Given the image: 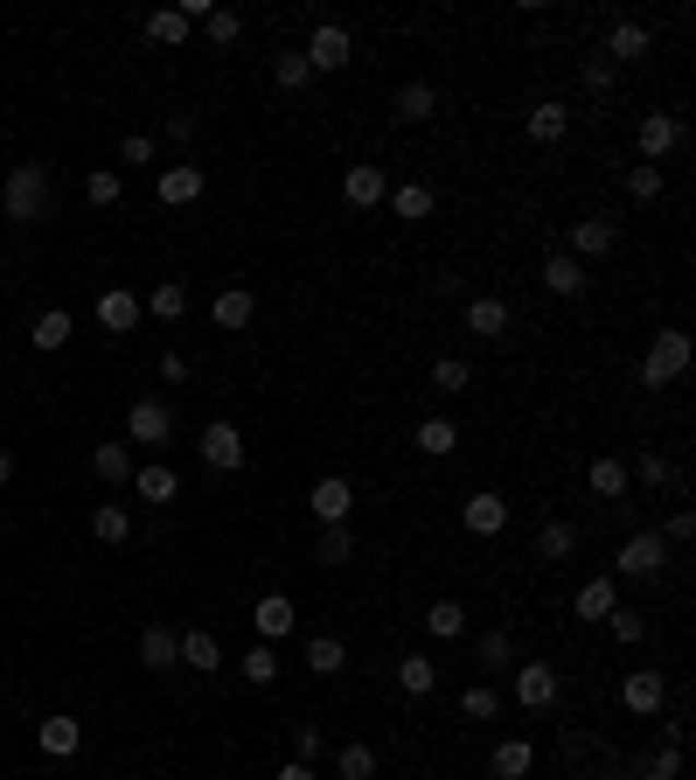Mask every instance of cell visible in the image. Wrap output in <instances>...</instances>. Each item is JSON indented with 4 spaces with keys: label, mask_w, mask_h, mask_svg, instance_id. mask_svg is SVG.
<instances>
[{
    "label": "cell",
    "mask_w": 696,
    "mask_h": 780,
    "mask_svg": "<svg viewBox=\"0 0 696 780\" xmlns=\"http://www.w3.org/2000/svg\"><path fill=\"white\" fill-rule=\"evenodd\" d=\"M467 384H474V370H467L460 356H439V363H432V391L453 397V391H467Z\"/></svg>",
    "instance_id": "cell-45"
},
{
    "label": "cell",
    "mask_w": 696,
    "mask_h": 780,
    "mask_svg": "<svg viewBox=\"0 0 696 780\" xmlns=\"http://www.w3.org/2000/svg\"><path fill=\"white\" fill-rule=\"evenodd\" d=\"M460 711H467V718H487V725H495V711H502V690H495V683H474V690L460 697Z\"/></svg>",
    "instance_id": "cell-48"
},
{
    "label": "cell",
    "mask_w": 696,
    "mask_h": 780,
    "mask_svg": "<svg viewBox=\"0 0 696 780\" xmlns=\"http://www.w3.org/2000/svg\"><path fill=\"white\" fill-rule=\"evenodd\" d=\"M411 446H418L425 461H446V453L460 446V426H453V418H425V426L411 432Z\"/></svg>",
    "instance_id": "cell-27"
},
{
    "label": "cell",
    "mask_w": 696,
    "mask_h": 780,
    "mask_svg": "<svg viewBox=\"0 0 696 780\" xmlns=\"http://www.w3.org/2000/svg\"><path fill=\"white\" fill-rule=\"evenodd\" d=\"M91 474L111 481V488H126V481H133V453H126V446H91Z\"/></svg>",
    "instance_id": "cell-34"
},
{
    "label": "cell",
    "mask_w": 696,
    "mask_h": 780,
    "mask_svg": "<svg viewBox=\"0 0 696 780\" xmlns=\"http://www.w3.org/2000/svg\"><path fill=\"white\" fill-rule=\"evenodd\" d=\"M272 780H321V773H314V767H299V759H286V767H279Z\"/></svg>",
    "instance_id": "cell-58"
},
{
    "label": "cell",
    "mask_w": 696,
    "mask_h": 780,
    "mask_svg": "<svg viewBox=\"0 0 696 780\" xmlns=\"http://www.w3.org/2000/svg\"><path fill=\"white\" fill-rule=\"evenodd\" d=\"M202 28H210L216 49H231L237 35H244V14H237V8H210V14H202Z\"/></svg>",
    "instance_id": "cell-42"
},
{
    "label": "cell",
    "mask_w": 696,
    "mask_h": 780,
    "mask_svg": "<svg viewBox=\"0 0 696 780\" xmlns=\"http://www.w3.org/2000/svg\"><path fill=\"white\" fill-rule=\"evenodd\" d=\"M237 670H244V683H258V690H266V683H279V655H272V641H258V649L244 655Z\"/></svg>",
    "instance_id": "cell-41"
},
{
    "label": "cell",
    "mask_w": 696,
    "mask_h": 780,
    "mask_svg": "<svg viewBox=\"0 0 696 780\" xmlns=\"http://www.w3.org/2000/svg\"><path fill=\"white\" fill-rule=\"evenodd\" d=\"M84 196H91V209H111L126 196V182H119V167H91L84 175Z\"/></svg>",
    "instance_id": "cell-40"
},
{
    "label": "cell",
    "mask_w": 696,
    "mask_h": 780,
    "mask_svg": "<svg viewBox=\"0 0 696 780\" xmlns=\"http://www.w3.org/2000/svg\"><path fill=\"white\" fill-rule=\"evenodd\" d=\"M460 523L474 529V537H502L509 529V502H502L495 488H481V494H467V509H460Z\"/></svg>",
    "instance_id": "cell-10"
},
{
    "label": "cell",
    "mask_w": 696,
    "mask_h": 780,
    "mask_svg": "<svg viewBox=\"0 0 696 780\" xmlns=\"http://www.w3.org/2000/svg\"><path fill=\"white\" fill-rule=\"evenodd\" d=\"M627 196H634V202H654V196H662V167H634V175H627Z\"/></svg>",
    "instance_id": "cell-52"
},
{
    "label": "cell",
    "mask_w": 696,
    "mask_h": 780,
    "mask_svg": "<svg viewBox=\"0 0 696 780\" xmlns=\"http://www.w3.org/2000/svg\"><path fill=\"white\" fill-rule=\"evenodd\" d=\"M202 188H210V175H202V167H161V182H154V196L167 202V209H188L202 196Z\"/></svg>",
    "instance_id": "cell-15"
},
{
    "label": "cell",
    "mask_w": 696,
    "mask_h": 780,
    "mask_svg": "<svg viewBox=\"0 0 696 780\" xmlns=\"http://www.w3.org/2000/svg\"><path fill=\"white\" fill-rule=\"evenodd\" d=\"M606 627H613V641H627V649H634V641L648 635V620L634 614V606H613V614H606Z\"/></svg>",
    "instance_id": "cell-49"
},
{
    "label": "cell",
    "mask_w": 696,
    "mask_h": 780,
    "mask_svg": "<svg viewBox=\"0 0 696 780\" xmlns=\"http://www.w3.org/2000/svg\"><path fill=\"white\" fill-rule=\"evenodd\" d=\"M98 328H105V335H126V328H140V293H126V287H105V293H98Z\"/></svg>",
    "instance_id": "cell-16"
},
{
    "label": "cell",
    "mask_w": 696,
    "mask_h": 780,
    "mask_svg": "<svg viewBox=\"0 0 696 780\" xmlns=\"http://www.w3.org/2000/svg\"><path fill=\"white\" fill-rule=\"evenodd\" d=\"M70 328H78V321H70L63 307H49L43 321H35V335H28V341H35V349H43V356H56V349H63V341H70Z\"/></svg>",
    "instance_id": "cell-39"
},
{
    "label": "cell",
    "mask_w": 696,
    "mask_h": 780,
    "mask_svg": "<svg viewBox=\"0 0 696 780\" xmlns=\"http://www.w3.org/2000/svg\"><path fill=\"white\" fill-rule=\"evenodd\" d=\"M571 550H578V529H571V523H543V529H536V558H543V564H564Z\"/></svg>",
    "instance_id": "cell-35"
},
{
    "label": "cell",
    "mask_w": 696,
    "mask_h": 780,
    "mask_svg": "<svg viewBox=\"0 0 696 780\" xmlns=\"http://www.w3.org/2000/svg\"><path fill=\"white\" fill-rule=\"evenodd\" d=\"M683 370H689V335H683V328H662V335L648 341V356H641V384L662 391V384H675Z\"/></svg>",
    "instance_id": "cell-2"
},
{
    "label": "cell",
    "mask_w": 696,
    "mask_h": 780,
    "mask_svg": "<svg viewBox=\"0 0 696 780\" xmlns=\"http://www.w3.org/2000/svg\"><path fill=\"white\" fill-rule=\"evenodd\" d=\"M634 474H641L648 488H662V481H675V467L662 461V453H641V461H634Z\"/></svg>",
    "instance_id": "cell-53"
},
{
    "label": "cell",
    "mask_w": 696,
    "mask_h": 780,
    "mask_svg": "<svg viewBox=\"0 0 696 780\" xmlns=\"http://www.w3.org/2000/svg\"><path fill=\"white\" fill-rule=\"evenodd\" d=\"M35 738H43V753H49V759H70V753L84 746V725L56 711V718H43V732H35Z\"/></svg>",
    "instance_id": "cell-25"
},
{
    "label": "cell",
    "mask_w": 696,
    "mask_h": 780,
    "mask_svg": "<svg viewBox=\"0 0 696 780\" xmlns=\"http://www.w3.org/2000/svg\"><path fill=\"white\" fill-rule=\"evenodd\" d=\"M620 703H627L634 718H654L669 703V683H662V670H627V683H620Z\"/></svg>",
    "instance_id": "cell-7"
},
{
    "label": "cell",
    "mask_w": 696,
    "mask_h": 780,
    "mask_svg": "<svg viewBox=\"0 0 696 780\" xmlns=\"http://www.w3.org/2000/svg\"><path fill=\"white\" fill-rule=\"evenodd\" d=\"M425 627H432L439 641H460V635H467V606H460V599H432V606H425Z\"/></svg>",
    "instance_id": "cell-36"
},
{
    "label": "cell",
    "mask_w": 696,
    "mask_h": 780,
    "mask_svg": "<svg viewBox=\"0 0 696 780\" xmlns=\"http://www.w3.org/2000/svg\"><path fill=\"white\" fill-rule=\"evenodd\" d=\"M251 314H258V300L251 293H244V287H223L216 300H210V321H216V328H251Z\"/></svg>",
    "instance_id": "cell-22"
},
{
    "label": "cell",
    "mask_w": 696,
    "mask_h": 780,
    "mask_svg": "<svg viewBox=\"0 0 696 780\" xmlns=\"http://www.w3.org/2000/svg\"><path fill=\"white\" fill-rule=\"evenodd\" d=\"M613 244H620V223L613 217H586V223H571V252H564V258L586 265V258H606Z\"/></svg>",
    "instance_id": "cell-11"
},
{
    "label": "cell",
    "mask_w": 696,
    "mask_h": 780,
    "mask_svg": "<svg viewBox=\"0 0 696 780\" xmlns=\"http://www.w3.org/2000/svg\"><path fill=\"white\" fill-rule=\"evenodd\" d=\"M140 662H146V670H181V635H175V627H146V635H140Z\"/></svg>",
    "instance_id": "cell-24"
},
{
    "label": "cell",
    "mask_w": 696,
    "mask_h": 780,
    "mask_svg": "<svg viewBox=\"0 0 696 780\" xmlns=\"http://www.w3.org/2000/svg\"><path fill=\"white\" fill-rule=\"evenodd\" d=\"M662 564H669V544L654 537V529H634V537L620 544L613 572H620V579H654V572H662Z\"/></svg>",
    "instance_id": "cell-4"
},
{
    "label": "cell",
    "mask_w": 696,
    "mask_h": 780,
    "mask_svg": "<svg viewBox=\"0 0 696 780\" xmlns=\"http://www.w3.org/2000/svg\"><path fill=\"white\" fill-rule=\"evenodd\" d=\"M188 28H196V22H188L181 8H161V14H146V35H154L161 49H181V43H188Z\"/></svg>",
    "instance_id": "cell-37"
},
{
    "label": "cell",
    "mask_w": 696,
    "mask_h": 780,
    "mask_svg": "<svg viewBox=\"0 0 696 780\" xmlns=\"http://www.w3.org/2000/svg\"><path fill=\"white\" fill-rule=\"evenodd\" d=\"M530 767H536V746H530V738H502L495 759H487V773H495V780H530Z\"/></svg>",
    "instance_id": "cell-21"
},
{
    "label": "cell",
    "mask_w": 696,
    "mask_h": 780,
    "mask_svg": "<svg viewBox=\"0 0 696 780\" xmlns=\"http://www.w3.org/2000/svg\"><path fill=\"white\" fill-rule=\"evenodd\" d=\"M613 606H620V579H613V572H599V579H586V585H578L571 614H578V620H606Z\"/></svg>",
    "instance_id": "cell-17"
},
{
    "label": "cell",
    "mask_w": 696,
    "mask_h": 780,
    "mask_svg": "<svg viewBox=\"0 0 696 780\" xmlns=\"http://www.w3.org/2000/svg\"><path fill=\"white\" fill-rule=\"evenodd\" d=\"M140 314H154V321H181V314H188V287H181V279H161V287L140 300Z\"/></svg>",
    "instance_id": "cell-30"
},
{
    "label": "cell",
    "mask_w": 696,
    "mask_h": 780,
    "mask_svg": "<svg viewBox=\"0 0 696 780\" xmlns=\"http://www.w3.org/2000/svg\"><path fill=\"white\" fill-rule=\"evenodd\" d=\"M522 132H530L536 147H557L564 132H571V112H564L557 98H543V105H530V119H522Z\"/></svg>",
    "instance_id": "cell-20"
},
{
    "label": "cell",
    "mask_w": 696,
    "mask_h": 780,
    "mask_svg": "<svg viewBox=\"0 0 696 780\" xmlns=\"http://www.w3.org/2000/svg\"><path fill=\"white\" fill-rule=\"evenodd\" d=\"M390 112H398V119H404V126H425V119H432V112H439V91H432L425 78H411V84L398 91V105H390Z\"/></svg>",
    "instance_id": "cell-26"
},
{
    "label": "cell",
    "mask_w": 696,
    "mask_h": 780,
    "mask_svg": "<svg viewBox=\"0 0 696 780\" xmlns=\"http://www.w3.org/2000/svg\"><path fill=\"white\" fill-rule=\"evenodd\" d=\"M543 287H551L557 300H578V293H586V265H578V258H543Z\"/></svg>",
    "instance_id": "cell-28"
},
{
    "label": "cell",
    "mask_w": 696,
    "mask_h": 780,
    "mask_svg": "<svg viewBox=\"0 0 696 780\" xmlns=\"http://www.w3.org/2000/svg\"><path fill=\"white\" fill-rule=\"evenodd\" d=\"M648 49H654V35H648L641 22H613V28H606V49H599V56L620 70V63H641Z\"/></svg>",
    "instance_id": "cell-13"
},
{
    "label": "cell",
    "mask_w": 696,
    "mask_h": 780,
    "mask_svg": "<svg viewBox=\"0 0 696 780\" xmlns=\"http://www.w3.org/2000/svg\"><path fill=\"white\" fill-rule=\"evenodd\" d=\"M140 494V502H175L181 494V481H175V467H161V461H146V467H133V481H126Z\"/></svg>",
    "instance_id": "cell-23"
},
{
    "label": "cell",
    "mask_w": 696,
    "mask_h": 780,
    "mask_svg": "<svg viewBox=\"0 0 696 780\" xmlns=\"http://www.w3.org/2000/svg\"><path fill=\"white\" fill-rule=\"evenodd\" d=\"M586 488L599 494V502H620V494H627V467H620L613 453H599V461L586 467Z\"/></svg>",
    "instance_id": "cell-29"
},
{
    "label": "cell",
    "mask_w": 696,
    "mask_h": 780,
    "mask_svg": "<svg viewBox=\"0 0 696 780\" xmlns=\"http://www.w3.org/2000/svg\"><path fill=\"white\" fill-rule=\"evenodd\" d=\"M384 196H390V175H384V167L355 161L349 175H342V202H349V209H376V202H384Z\"/></svg>",
    "instance_id": "cell-12"
},
{
    "label": "cell",
    "mask_w": 696,
    "mask_h": 780,
    "mask_svg": "<svg viewBox=\"0 0 696 780\" xmlns=\"http://www.w3.org/2000/svg\"><path fill=\"white\" fill-rule=\"evenodd\" d=\"M293 759H299V767H314V759H321V732H314V725L293 732Z\"/></svg>",
    "instance_id": "cell-55"
},
{
    "label": "cell",
    "mask_w": 696,
    "mask_h": 780,
    "mask_svg": "<svg viewBox=\"0 0 696 780\" xmlns=\"http://www.w3.org/2000/svg\"><path fill=\"white\" fill-rule=\"evenodd\" d=\"M272 78H279V91H299V84L314 78V70H307V56L293 49V56H279V63H272Z\"/></svg>",
    "instance_id": "cell-51"
},
{
    "label": "cell",
    "mask_w": 696,
    "mask_h": 780,
    "mask_svg": "<svg viewBox=\"0 0 696 780\" xmlns=\"http://www.w3.org/2000/svg\"><path fill=\"white\" fill-rule=\"evenodd\" d=\"M307 670H314V676H342V670H349L342 635H314V641H307Z\"/></svg>",
    "instance_id": "cell-32"
},
{
    "label": "cell",
    "mask_w": 696,
    "mask_h": 780,
    "mask_svg": "<svg viewBox=\"0 0 696 780\" xmlns=\"http://www.w3.org/2000/svg\"><path fill=\"white\" fill-rule=\"evenodd\" d=\"M557 690H564V676L551 670V662H522V670H516V703H522V711H551Z\"/></svg>",
    "instance_id": "cell-6"
},
{
    "label": "cell",
    "mask_w": 696,
    "mask_h": 780,
    "mask_svg": "<svg viewBox=\"0 0 696 780\" xmlns=\"http://www.w3.org/2000/svg\"><path fill=\"white\" fill-rule=\"evenodd\" d=\"M175 440V411L161 397H133L126 405V446H167Z\"/></svg>",
    "instance_id": "cell-3"
},
{
    "label": "cell",
    "mask_w": 696,
    "mask_h": 780,
    "mask_svg": "<svg viewBox=\"0 0 696 780\" xmlns=\"http://www.w3.org/2000/svg\"><path fill=\"white\" fill-rule=\"evenodd\" d=\"M0 481H14V453L8 446H0Z\"/></svg>",
    "instance_id": "cell-59"
},
{
    "label": "cell",
    "mask_w": 696,
    "mask_h": 780,
    "mask_svg": "<svg viewBox=\"0 0 696 780\" xmlns=\"http://www.w3.org/2000/svg\"><path fill=\"white\" fill-rule=\"evenodd\" d=\"M251 620H258V635H266V641H286L293 627H299V614H293V599H286V593H266V599L251 606Z\"/></svg>",
    "instance_id": "cell-19"
},
{
    "label": "cell",
    "mask_w": 696,
    "mask_h": 780,
    "mask_svg": "<svg viewBox=\"0 0 696 780\" xmlns=\"http://www.w3.org/2000/svg\"><path fill=\"white\" fill-rule=\"evenodd\" d=\"M467 335H481V341H502V335H509V300H495V293L467 300Z\"/></svg>",
    "instance_id": "cell-18"
},
{
    "label": "cell",
    "mask_w": 696,
    "mask_h": 780,
    "mask_svg": "<svg viewBox=\"0 0 696 780\" xmlns=\"http://www.w3.org/2000/svg\"><path fill=\"white\" fill-rule=\"evenodd\" d=\"M0 202H8L14 223H43V209H49V167L43 161H22L8 175V188H0Z\"/></svg>",
    "instance_id": "cell-1"
},
{
    "label": "cell",
    "mask_w": 696,
    "mask_h": 780,
    "mask_svg": "<svg viewBox=\"0 0 696 780\" xmlns=\"http://www.w3.org/2000/svg\"><path fill=\"white\" fill-rule=\"evenodd\" d=\"M432 683H439L432 655H404V662H398V690H404V697H432Z\"/></svg>",
    "instance_id": "cell-38"
},
{
    "label": "cell",
    "mask_w": 696,
    "mask_h": 780,
    "mask_svg": "<svg viewBox=\"0 0 696 780\" xmlns=\"http://www.w3.org/2000/svg\"><path fill=\"white\" fill-rule=\"evenodd\" d=\"M634 140H641V154H648V167H662V154H675V147H683V119H675V112H648V119H641V132H634Z\"/></svg>",
    "instance_id": "cell-9"
},
{
    "label": "cell",
    "mask_w": 696,
    "mask_h": 780,
    "mask_svg": "<svg viewBox=\"0 0 696 780\" xmlns=\"http://www.w3.org/2000/svg\"><path fill=\"white\" fill-rule=\"evenodd\" d=\"M216 662H223L216 635H210V627H188V635H181V670H216Z\"/></svg>",
    "instance_id": "cell-33"
},
{
    "label": "cell",
    "mask_w": 696,
    "mask_h": 780,
    "mask_svg": "<svg viewBox=\"0 0 696 780\" xmlns=\"http://www.w3.org/2000/svg\"><path fill=\"white\" fill-rule=\"evenodd\" d=\"M334 773H342V780H376V746H342Z\"/></svg>",
    "instance_id": "cell-46"
},
{
    "label": "cell",
    "mask_w": 696,
    "mask_h": 780,
    "mask_svg": "<svg viewBox=\"0 0 696 780\" xmlns=\"http://www.w3.org/2000/svg\"><path fill=\"white\" fill-rule=\"evenodd\" d=\"M586 780H606V773H586Z\"/></svg>",
    "instance_id": "cell-60"
},
{
    "label": "cell",
    "mask_w": 696,
    "mask_h": 780,
    "mask_svg": "<svg viewBox=\"0 0 696 780\" xmlns=\"http://www.w3.org/2000/svg\"><path fill=\"white\" fill-rule=\"evenodd\" d=\"M0 516H8V502H0Z\"/></svg>",
    "instance_id": "cell-61"
},
{
    "label": "cell",
    "mask_w": 696,
    "mask_h": 780,
    "mask_svg": "<svg viewBox=\"0 0 696 780\" xmlns=\"http://www.w3.org/2000/svg\"><path fill=\"white\" fill-rule=\"evenodd\" d=\"M91 537H98V544H126V537H133L126 502H98V509H91Z\"/></svg>",
    "instance_id": "cell-31"
},
{
    "label": "cell",
    "mask_w": 696,
    "mask_h": 780,
    "mask_svg": "<svg viewBox=\"0 0 696 780\" xmlns=\"http://www.w3.org/2000/svg\"><path fill=\"white\" fill-rule=\"evenodd\" d=\"M481 670H516V641L502 635V627H495V635H481Z\"/></svg>",
    "instance_id": "cell-47"
},
{
    "label": "cell",
    "mask_w": 696,
    "mask_h": 780,
    "mask_svg": "<svg viewBox=\"0 0 696 780\" xmlns=\"http://www.w3.org/2000/svg\"><path fill=\"white\" fill-rule=\"evenodd\" d=\"M390 202H398V217H404V223H425V217H432V188H425V182H404Z\"/></svg>",
    "instance_id": "cell-44"
},
{
    "label": "cell",
    "mask_w": 696,
    "mask_h": 780,
    "mask_svg": "<svg viewBox=\"0 0 696 780\" xmlns=\"http://www.w3.org/2000/svg\"><path fill=\"white\" fill-rule=\"evenodd\" d=\"M119 161H126V167H146V161H154V140H146V132H133V140L119 147Z\"/></svg>",
    "instance_id": "cell-56"
},
{
    "label": "cell",
    "mask_w": 696,
    "mask_h": 780,
    "mask_svg": "<svg viewBox=\"0 0 696 780\" xmlns=\"http://www.w3.org/2000/svg\"><path fill=\"white\" fill-rule=\"evenodd\" d=\"M613 84H620V70L606 63V56H592V63H586V91H599V98H606Z\"/></svg>",
    "instance_id": "cell-54"
},
{
    "label": "cell",
    "mask_w": 696,
    "mask_h": 780,
    "mask_svg": "<svg viewBox=\"0 0 696 780\" xmlns=\"http://www.w3.org/2000/svg\"><path fill=\"white\" fill-rule=\"evenodd\" d=\"M307 502H314V516H321V529H328V523H349V509H355V488L342 481V474H328V481H314V494H307Z\"/></svg>",
    "instance_id": "cell-14"
},
{
    "label": "cell",
    "mask_w": 696,
    "mask_h": 780,
    "mask_svg": "<svg viewBox=\"0 0 696 780\" xmlns=\"http://www.w3.org/2000/svg\"><path fill=\"white\" fill-rule=\"evenodd\" d=\"M314 558H321V564H349V558H355L349 523H328V529H321V550H314Z\"/></svg>",
    "instance_id": "cell-43"
},
{
    "label": "cell",
    "mask_w": 696,
    "mask_h": 780,
    "mask_svg": "<svg viewBox=\"0 0 696 780\" xmlns=\"http://www.w3.org/2000/svg\"><path fill=\"white\" fill-rule=\"evenodd\" d=\"M299 56H307V70H321V78H328V70H349L355 43H349V28H342V22H321V28L307 35V49H299Z\"/></svg>",
    "instance_id": "cell-5"
},
{
    "label": "cell",
    "mask_w": 696,
    "mask_h": 780,
    "mask_svg": "<svg viewBox=\"0 0 696 780\" xmlns=\"http://www.w3.org/2000/svg\"><path fill=\"white\" fill-rule=\"evenodd\" d=\"M648 780H683V746H662V753H648Z\"/></svg>",
    "instance_id": "cell-50"
},
{
    "label": "cell",
    "mask_w": 696,
    "mask_h": 780,
    "mask_svg": "<svg viewBox=\"0 0 696 780\" xmlns=\"http://www.w3.org/2000/svg\"><path fill=\"white\" fill-rule=\"evenodd\" d=\"M202 461H210L216 474H237V467H244V432L231 426V418L202 426Z\"/></svg>",
    "instance_id": "cell-8"
},
{
    "label": "cell",
    "mask_w": 696,
    "mask_h": 780,
    "mask_svg": "<svg viewBox=\"0 0 696 780\" xmlns=\"http://www.w3.org/2000/svg\"><path fill=\"white\" fill-rule=\"evenodd\" d=\"M696 537V516H689V509H675V516H669V537L662 544H689Z\"/></svg>",
    "instance_id": "cell-57"
}]
</instances>
